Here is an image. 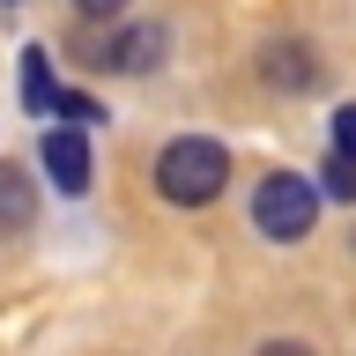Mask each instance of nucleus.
<instances>
[{
	"mask_svg": "<svg viewBox=\"0 0 356 356\" xmlns=\"http://www.w3.org/2000/svg\"><path fill=\"white\" fill-rule=\"evenodd\" d=\"M38 216V186L15 171V163H0V238H22Z\"/></svg>",
	"mask_w": 356,
	"mask_h": 356,
	"instance_id": "obj_5",
	"label": "nucleus"
},
{
	"mask_svg": "<svg viewBox=\"0 0 356 356\" xmlns=\"http://www.w3.org/2000/svg\"><path fill=\"white\" fill-rule=\"evenodd\" d=\"M60 119H74V127H89V119H104V111H97V97H82V89H60Z\"/></svg>",
	"mask_w": 356,
	"mask_h": 356,
	"instance_id": "obj_9",
	"label": "nucleus"
},
{
	"mask_svg": "<svg viewBox=\"0 0 356 356\" xmlns=\"http://www.w3.org/2000/svg\"><path fill=\"white\" fill-rule=\"evenodd\" d=\"M319 178H327V193H334V200H356V156H341V149H334Z\"/></svg>",
	"mask_w": 356,
	"mask_h": 356,
	"instance_id": "obj_8",
	"label": "nucleus"
},
{
	"mask_svg": "<svg viewBox=\"0 0 356 356\" xmlns=\"http://www.w3.org/2000/svg\"><path fill=\"white\" fill-rule=\"evenodd\" d=\"M260 356H312V349H305V341H267Z\"/></svg>",
	"mask_w": 356,
	"mask_h": 356,
	"instance_id": "obj_12",
	"label": "nucleus"
},
{
	"mask_svg": "<svg viewBox=\"0 0 356 356\" xmlns=\"http://www.w3.org/2000/svg\"><path fill=\"white\" fill-rule=\"evenodd\" d=\"M260 74L275 89H312V82H319V60H312V44L289 38V44H267V67H260Z\"/></svg>",
	"mask_w": 356,
	"mask_h": 356,
	"instance_id": "obj_6",
	"label": "nucleus"
},
{
	"mask_svg": "<svg viewBox=\"0 0 356 356\" xmlns=\"http://www.w3.org/2000/svg\"><path fill=\"white\" fill-rule=\"evenodd\" d=\"M222 186H230V149L208 141V134H186L156 156V193L178 200V208H208Z\"/></svg>",
	"mask_w": 356,
	"mask_h": 356,
	"instance_id": "obj_1",
	"label": "nucleus"
},
{
	"mask_svg": "<svg viewBox=\"0 0 356 356\" xmlns=\"http://www.w3.org/2000/svg\"><path fill=\"white\" fill-rule=\"evenodd\" d=\"M0 8H15V0H0Z\"/></svg>",
	"mask_w": 356,
	"mask_h": 356,
	"instance_id": "obj_13",
	"label": "nucleus"
},
{
	"mask_svg": "<svg viewBox=\"0 0 356 356\" xmlns=\"http://www.w3.org/2000/svg\"><path fill=\"white\" fill-rule=\"evenodd\" d=\"M74 8H82V15H119L127 0H74Z\"/></svg>",
	"mask_w": 356,
	"mask_h": 356,
	"instance_id": "obj_11",
	"label": "nucleus"
},
{
	"mask_svg": "<svg viewBox=\"0 0 356 356\" xmlns=\"http://www.w3.org/2000/svg\"><path fill=\"white\" fill-rule=\"evenodd\" d=\"M334 149H341V156H356V104H341V111H334Z\"/></svg>",
	"mask_w": 356,
	"mask_h": 356,
	"instance_id": "obj_10",
	"label": "nucleus"
},
{
	"mask_svg": "<svg viewBox=\"0 0 356 356\" xmlns=\"http://www.w3.org/2000/svg\"><path fill=\"white\" fill-rule=\"evenodd\" d=\"M312 216H319V193H312V178H297V171L260 178V193H252V222H260V238L297 245V238H312Z\"/></svg>",
	"mask_w": 356,
	"mask_h": 356,
	"instance_id": "obj_2",
	"label": "nucleus"
},
{
	"mask_svg": "<svg viewBox=\"0 0 356 356\" xmlns=\"http://www.w3.org/2000/svg\"><path fill=\"white\" fill-rule=\"evenodd\" d=\"M156 60H163V22H134V30H119L111 52H104L111 74H149Z\"/></svg>",
	"mask_w": 356,
	"mask_h": 356,
	"instance_id": "obj_4",
	"label": "nucleus"
},
{
	"mask_svg": "<svg viewBox=\"0 0 356 356\" xmlns=\"http://www.w3.org/2000/svg\"><path fill=\"white\" fill-rule=\"evenodd\" d=\"M22 104L38 111V119L60 104V82H52V60H44V44H30V52H22Z\"/></svg>",
	"mask_w": 356,
	"mask_h": 356,
	"instance_id": "obj_7",
	"label": "nucleus"
},
{
	"mask_svg": "<svg viewBox=\"0 0 356 356\" xmlns=\"http://www.w3.org/2000/svg\"><path fill=\"white\" fill-rule=\"evenodd\" d=\"M38 156H44V178H52L60 193H89V141H82V127H52L38 141Z\"/></svg>",
	"mask_w": 356,
	"mask_h": 356,
	"instance_id": "obj_3",
	"label": "nucleus"
}]
</instances>
